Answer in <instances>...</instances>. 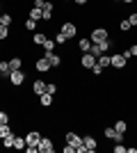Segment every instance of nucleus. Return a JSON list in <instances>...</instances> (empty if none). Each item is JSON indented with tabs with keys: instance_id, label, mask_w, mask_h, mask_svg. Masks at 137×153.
<instances>
[{
	"instance_id": "f257e3e1",
	"label": "nucleus",
	"mask_w": 137,
	"mask_h": 153,
	"mask_svg": "<svg viewBox=\"0 0 137 153\" xmlns=\"http://www.w3.org/2000/svg\"><path fill=\"white\" fill-rule=\"evenodd\" d=\"M89 39H91V44H101V41H105V39H110V30H107L105 25H96V27H91Z\"/></svg>"
},
{
	"instance_id": "f03ea898",
	"label": "nucleus",
	"mask_w": 137,
	"mask_h": 153,
	"mask_svg": "<svg viewBox=\"0 0 137 153\" xmlns=\"http://www.w3.org/2000/svg\"><path fill=\"white\" fill-rule=\"evenodd\" d=\"M110 66L114 71H124L126 66H128V59H126L121 53H114V55H110Z\"/></svg>"
},
{
	"instance_id": "7ed1b4c3",
	"label": "nucleus",
	"mask_w": 137,
	"mask_h": 153,
	"mask_svg": "<svg viewBox=\"0 0 137 153\" xmlns=\"http://www.w3.org/2000/svg\"><path fill=\"white\" fill-rule=\"evenodd\" d=\"M25 80H27V76L23 73V69H21V71H12V73H9V85H12V87H23Z\"/></svg>"
},
{
	"instance_id": "20e7f679",
	"label": "nucleus",
	"mask_w": 137,
	"mask_h": 153,
	"mask_svg": "<svg viewBox=\"0 0 137 153\" xmlns=\"http://www.w3.org/2000/svg\"><path fill=\"white\" fill-rule=\"evenodd\" d=\"M53 66H50V62H48V57L46 55H41V57H34V71L37 73H48Z\"/></svg>"
},
{
	"instance_id": "39448f33",
	"label": "nucleus",
	"mask_w": 137,
	"mask_h": 153,
	"mask_svg": "<svg viewBox=\"0 0 137 153\" xmlns=\"http://www.w3.org/2000/svg\"><path fill=\"white\" fill-rule=\"evenodd\" d=\"M39 140H41V133L37 128H30L25 133V144L27 146H39Z\"/></svg>"
},
{
	"instance_id": "423d86ee",
	"label": "nucleus",
	"mask_w": 137,
	"mask_h": 153,
	"mask_svg": "<svg viewBox=\"0 0 137 153\" xmlns=\"http://www.w3.org/2000/svg\"><path fill=\"white\" fill-rule=\"evenodd\" d=\"M59 30L64 32L66 37L69 39H73V37H78V25H76V23H73V21H64V23H62V25H59Z\"/></svg>"
},
{
	"instance_id": "0eeeda50",
	"label": "nucleus",
	"mask_w": 137,
	"mask_h": 153,
	"mask_svg": "<svg viewBox=\"0 0 137 153\" xmlns=\"http://www.w3.org/2000/svg\"><path fill=\"white\" fill-rule=\"evenodd\" d=\"M82 144H85L87 153H94L98 149V140L94 137V135H82Z\"/></svg>"
},
{
	"instance_id": "6e6552de",
	"label": "nucleus",
	"mask_w": 137,
	"mask_h": 153,
	"mask_svg": "<svg viewBox=\"0 0 137 153\" xmlns=\"http://www.w3.org/2000/svg\"><path fill=\"white\" fill-rule=\"evenodd\" d=\"M44 55L48 57L53 69H62V66H64V57H62V55H57V53H44Z\"/></svg>"
},
{
	"instance_id": "1a4fd4ad",
	"label": "nucleus",
	"mask_w": 137,
	"mask_h": 153,
	"mask_svg": "<svg viewBox=\"0 0 137 153\" xmlns=\"http://www.w3.org/2000/svg\"><path fill=\"white\" fill-rule=\"evenodd\" d=\"M64 142L71 144V146H80V144H82V135H78L76 130H69V133L64 135Z\"/></svg>"
},
{
	"instance_id": "9d476101",
	"label": "nucleus",
	"mask_w": 137,
	"mask_h": 153,
	"mask_svg": "<svg viewBox=\"0 0 137 153\" xmlns=\"http://www.w3.org/2000/svg\"><path fill=\"white\" fill-rule=\"evenodd\" d=\"M39 151L41 153H53L55 151V142H53L50 137H41L39 140Z\"/></svg>"
},
{
	"instance_id": "9b49d317",
	"label": "nucleus",
	"mask_w": 137,
	"mask_h": 153,
	"mask_svg": "<svg viewBox=\"0 0 137 153\" xmlns=\"http://www.w3.org/2000/svg\"><path fill=\"white\" fill-rule=\"evenodd\" d=\"M94 64H96V57H94L91 53H82V55H80V66H82V69L89 71Z\"/></svg>"
},
{
	"instance_id": "f8f14e48",
	"label": "nucleus",
	"mask_w": 137,
	"mask_h": 153,
	"mask_svg": "<svg viewBox=\"0 0 137 153\" xmlns=\"http://www.w3.org/2000/svg\"><path fill=\"white\" fill-rule=\"evenodd\" d=\"M53 103H55V96L48 94V91H44V94L39 96V108H44V110H46V108H50Z\"/></svg>"
},
{
	"instance_id": "ddd939ff",
	"label": "nucleus",
	"mask_w": 137,
	"mask_h": 153,
	"mask_svg": "<svg viewBox=\"0 0 137 153\" xmlns=\"http://www.w3.org/2000/svg\"><path fill=\"white\" fill-rule=\"evenodd\" d=\"M30 91H32V96H41L46 91V82L44 80H34L32 87H30Z\"/></svg>"
},
{
	"instance_id": "4468645a",
	"label": "nucleus",
	"mask_w": 137,
	"mask_h": 153,
	"mask_svg": "<svg viewBox=\"0 0 137 153\" xmlns=\"http://www.w3.org/2000/svg\"><path fill=\"white\" fill-rule=\"evenodd\" d=\"M46 39H48V34H46V32H41V30L32 32V46H41Z\"/></svg>"
},
{
	"instance_id": "2eb2a0df",
	"label": "nucleus",
	"mask_w": 137,
	"mask_h": 153,
	"mask_svg": "<svg viewBox=\"0 0 137 153\" xmlns=\"http://www.w3.org/2000/svg\"><path fill=\"white\" fill-rule=\"evenodd\" d=\"M89 48H91V39L89 37H80L78 39V51L80 53H89Z\"/></svg>"
},
{
	"instance_id": "dca6fc26",
	"label": "nucleus",
	"mask_w": 137,
	"mask_h": 153,
	"mask_svg": "<svg viewBox=\"0 0 137 153\" xmlns=\"http://www.w3.org/2000/svg\"><path fill=\"white\" fill-rule=\"evenodd\" d=\"M9 69H12V71H21V69H23V57H19V55L9 57Z\"/></svg>"
},
{
	"instance_id": "f3484780",
	"label": "nucleus",
	"mask_w": 137,
	"mask_h": 153,
	"mask_svg": "<svg viewBox=\"0 0 137 153\" xmlns=\"http://www.w3.org/2000/svg\"><path fill=\"white\" fill-rule=\"evenodd\" d=\"M53 39H55V44H57V46H66L69 41H71V39L66 37V34H64L62 30H57V32H55V37H53Z\"/></svg>"
},
{
	"instance_id": "a211bd4d",
	"label": "nucleus",
	"mask_w": 137,
	"mask_h": 153,
	"mask_svg": "<svg viewBox=\"0 0 137 153\" xmlns=\"http://www.w3.org/2000/svg\"><path fill=\"white\" fill-rule=\"evenodd\" d=\"M14 21H16V19H14V16H12L9 12H2V14H0V25L12 27V23H14Z\"/></svg>"
},
{
	"instance_id": "6ab92c4d",
	"label": "nucleus",
	"mask_w": 137,
	"mask_h": 153,
	"mask_svg": "<svg viewBox=\"0 0 137 153\" xmlns=\"http://www.w3.org/2000/svg\"><path fill=\"white\" fill-rule=\"evenodd\" d=\"M114 130H117V133H121V135H126V133H128V121H126V119L114 121Z\"/></svg>"
},
{
	"instance_id": "aec40b11",
	"label": "nucleus",
	"mask_w": 137,
	"mask_h": 153,
	"mask_svg": "<svg viewBox=\"0 0 137 153\" xmlns=\"http://www.w3.org/2000/svg\"><path fill=\"white\" fill-rule=\"evenodd\" d=\"M55 46H57V44H55V39L48 37L44 44H41V48H44V53H55Z\"/></svg>"
},
{
	"instance_id": "412c9836",
	"label": "nucleus",
	"mask_w": 137,
	"mask_h": 153,
	"mask_svg": "<svg viewBox=\"0 0 137 153\" xmlns=\"http://www.w3.org/2000/svg\"><path fill=\"white\" fill-rule=\"evenodd\" d=\"M25 149V135H16L14 137V151H21Z\"/></svg>"
},
{
	"instance_id": "4be33fe9",
	"label": "nucleus",
	"mask_w": 137,
	"mask_h": 153,
	"mask_svg": "<svg viewBox=\"0 0 137 153\" xmlns=\"http://www.w3.org/2000/svg\"><path fill=\"white\" fill-rule=\"evenodd\" d=\"M96 64L101 66V69H110V55H107V53H103V55L96 59Z\"/></svg>"
},
{
	"instance_id": "5701e85b",
	"label": "nucleus",
	"mask_w": 137,
	"mask_h": 153,
	"mask_svg": "<svg viewBox=\"0 0 137 153\" xmlns=\"http://www.w3.org/2000/svg\"><path fill=\"white\" fill-rule=\"evenodd\" d=\"M14 137H16V133H9L7 137H2V146L5 149H14Z\"/></svg>"
},
{
	"instance_id": "b1692460",
	"label": "nucleus",
	"mask_w": 137,
	"mask_h": 153,
	"mask_svg": "<svg viewBox=\"0 0 137 153\" xmlns=\"http://www.w3.org/2000/svg\"><path fill=\"white\" fill-rule=\"evenodd\" d=\"M130 30H133V25L128 23V19H121V21H119V32H121V34H124V32H130Z\"/></svg>"
},
{
	"instance_id": "393cba45",
	"label": "nucleus",
	"mask_w": 137,
	"mask_h": 153,
	"mask_svg": "<svg viewBox=\"0 0 137 153\" xmlns=\"http://www.w3.org/2000/svg\"><path fill=\"white\" fill-rule=\"evenodd\" d=\"M9 133H16V130H14L9 123H2V126H0V140H2V137H7Z\"/></svg>"
},
{
	"instance_id": "a878e982",
	"label": "nucleus",
	"mask_w": 137,
	"mask_h": 153,
	"mask_svg": "<svg viewBox=\"0 0 137 153\" xmlns=\"http://www.w3.org/2000/svg\"><path fill=\"white\" fill-rule=\"evenodd\" d=\"M41 16H44V12H41V9H37V7H32V9H30V14H27V19H34V21H41Z\"/></svg>"
},
{
	"instance_id": "bb28decb",
	"label": "nucleus",
	"mask_w": 137,
	"mask_h": 153,
	"mask_svg": "<svg viewBox=\"0 0 137 153\" xmlns=\"http://www.w3.org/2000/svg\"><path fill=\"white\" fill-rule=\"evenodd\" d=\"M37 23H39V21H34V19H25V30L37 32Z\"/></svg>"
},
{
	"instance_id": "cd10ccee",
	"label": "nucleus",
	"mask_w": 137,
	"mask_h": 153,
	"mask_svg": "<svg viewBox=\"0 0 137 153\" xmlns=\"http://www.w3.org/2000/svg\"><path fill=\"white\" fill-rule=\"evenodd\" d=\"M89 53H91V55H94V57H101V55H103V51H101V46H98V44H91V48H89Z\"/></svg>"
},
{
	"instance_id": "c85d7f7f",
	"label": "nucleus",
	"mask_w": 137,
	"mask_h": 153,
	"mask_svg": "<svg viewBox=\"0 0 137 153\" xmlns=\"http://www.w3.org/2000/svg\"><path fill=\"white\" fill-rule=\"evenodd\" d=\"M9 121H12V114L5 112V110H0V126H2V123H9Z\"/></svg>"
},
{
	"instance_id": "c756f323",
	"label": "nucleus",
	"mask_w": 137,
	"mask_h": 153,
	"mask_svg": "<svg viewBox=\"0 0 137 153\" xmlns=\"http://www.w3.org/2000/svg\"><path fill=\"white\" fill-rule=\"evenodd\" d=\"M7 37H9V27L0 25V41H7Z\"/></svg>"
},
{
	"instance_id": "7c9ffc66",
	"label": "nucleus",
	"mask_w": 137,
	"mask_h": 153,
	"mask_svg": "<svg viewBox=\"0 0 137 153\" xmlns=\"http://www.w3.org/2000/svg\"><path fill=\"white\" fill-rule=\"evenodd\" d=\"M126 19H128V23H130L133 27H137V12H130L128 16H126Z\"/></svg>"
},
{
	"instance_id": "2f4dec72",
	"label": "nucleus",
	"mask_w": 137,
	"mask_h": 153,
	"mask_svg": "<svg viewBox=\"0 0 137 153\" xmlns=\"http://www.w3.org/2000/svg\"><path fill=\"white\" fill-rule=\"evenodd\" d=\"M46 91L55 96V94H57V85H55V82H46Z\"/></svg>"
},
{
	"instance_id": "473e14b6",
	"label": "nucleus",
	"mask_w": 137,
	"mask_h": 153,
	"mask_svg": "<svg viewBox=\"0 0 137 153\" xmlns=\"http://www.w3.org/2000/svg\"><path fill=\"white\" fill-rule=\"evenodd\" d=\"M62 151H64V153H76V146H71V144H66V142H64Z\"/></svg>"
},
{
	"instance_id": "72a5a7b5",
	"label": "nucleus",
	"mask_w": 137,
	"mask_h": 153,
	"mask_svg": "<svg viewBox=\"0 0 137 153\" xmlns=\"http://www.w3.org/2000/svg\"><path fill=\"white\" fill-rule=\"evenodd\" d=\"M46 0H32V7H37V9H44Z\"/></svg>"
},
{
	"instance_id": "f704fd0d",
	"label": "nucleus",
	"mask_w": 137,
	"mask_h": 153,
	"mask_svg": "<svg viewBox=\"0 0 137 153\" xmlns=\"http://www.w3.org/2000/svg\"><path fill=\"white\" fill-rule=\"evenodd\" d=\"M128 51H130L133 57H137V44H130V48H128Z\"/></svg>"
},
{
	"instance_id": "c9c22d12",
	"label": "nucleus",
	"mask_w": 137,
	"mask_h": 153,
	"mask_svg": "<svg viewBox=\"0 0 137 153\" xmlns=\"http://www.w3.org/2000/svg\"><path fill=\"white\" fill-rule=\"evenodd\" d=\"M126 153H137V146H126Z\"/></svg>"
},
{
	"instance_id": "e433bc0d",
	"label": "nucleus",
	"mask_w": 137,
	"mask_h": 153,
	"mask_svg": "<svg viewBox=\"0 0 137 153\" xmlns=\"http://www.w3.org/2000/svg\"><path fill=\"white\" fill-rule=\"evenodd\" d=\"M73 2H76V5H80V7H82V5H87L89 0H73Z\"/></svg>"
},
{
	"instance_id": "4c0bfd02",
	"label": "nucleus",
	"mask_w": 137,
	"mask_h": 153,
	"mask_svg": "<svg viewBox=\"0 0 137 153\" xmlns=\"http://www.w3.org/2000/svg\"><path fill=\"white\" fill-rule=\"evenodd\" d=\"M124 5H133V2H137V0H121Z\"/></svg>"
},
{
	"instance_id": "58836bf2",
	"label": "nucleus",
	"mask_w": 137,
	"mask_h": 153,
	"mask_svg": "<svg viewBox=\"0 0 137 153\" xmlns=\"http://www.w3.org/2000/svg\"><path fill=\"white\" fill-rule=\"evenodd\" d=\"M112 2H117V5H119V2H121V0H112Z\"/></svg>"
},
{
	"instance_id": "ea45409f",
	"label": "nucleus",
	"mask_w": 137,
	"mask_h": 153,
	"mask_svg": "<svg viewBox=\"0 0 137 153\" xmlns=\"http://www.w3.org/2000/svg\"><path fill=\"white\" fill-rule=\"evenodd\" d=\"M64 2H66V5H69V2H73V0H64Z\"/></svg>"
},
{
	"instance_id": "a19ab883",
	"label": "nucleus",
	"mask_w": 137,
	"mask_h": 153,
	"mask_svg": "<svg viewBox=\"0 0 137 153\" xmlns=\"http://www.w3.org/2000/svg\"><path fill=\"white\" fill-rule=\"evenodd\" d=\"M0 7H2V2H0Z\"/></svg>"
},
{
	"instance_id": "79ce46f5",
	"label": "nucleus",
	"mask_w": 137,
	"mask_h": 153,
	"mask_svg": "<svg viewBox=\"0 0 137 153\" xmlns=\"http://www.w3.org/2000/svg\"><path fill=\"white\" fill-rule=\"evenodd\" d=\"M0 110H2V108H0Z\"/></svg>"
},
{
	"instance_id": "37998d69",
	"label": "nucleus",
	"mask_w": 137,
	"mask_h": 153,
	"mask_svg": "<svg viewBox=\"0 0 137 153\" xmlns=\"http://www.w3.org/2000/svg\"><path fill=\"white\" fill-rule=\"evenodd\" d=\"M0 14H2V12H0Z\"/></svg>"
}]
</instances>
